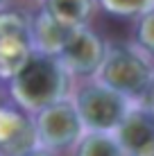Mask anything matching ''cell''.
Masks as SVG:
<instances>
[{"label": "cell", "mask_w": 154, "mask_h": 156, "mask_svg": "<svg viewBox=\"0 0 154 156\" xmlns=\"http://www.w3.org/2000/svg\"><path fill=\"white\" fill-rule=\"evenodd\" d=\"M68 77L70 75L57 57L34 55L9 79V95L20 111L36 115L39 111L66 100Z\"/></svg>", "instance_id": "obj_1"}, {"label": "cell", "mask_w": 154, "mask_h": 156, "mask_svg": "<svg viewBox=\"0 0 154 156\" xmlns=\"http://www.w3.org/2000/svg\"><path fill=\"white\" fill-rule=\"evenodd\" d=\"M98 84L129 98L145 95L152 86V68L138 52L125 45H109L104 61L95 75Z\"/></svg>", "instance_id": "obj_2"}, {"label": "cell", "mask_w": 154, "mask_h": 156, "mask_svg": "<svg viewBox=\"0 0 154 156\" xmlns=\"http://www.w3.org/2000/svg\"><path fill=\"white\" fill-rule=\"evenodd\" d=\"M75 106L84 129L91 133H116V129L123 125L127 113L131 111L129 100L125 95L98 82L79 90L75 98Z\"/></svg>", "instance_id": "obj_3"}, {"label": "cell", "mask_w": 154, "mask_h": 156, "mask_svg": "<svg viewBox=\"0 0 154 156\" xmlns=\"http://www.w3.org/2000/svg\"><path fill=\"white\" fill-rule=\"evenodd\" d=\"M34 127H36L39 147L52 149V152L77 145L86 131L82 125V118L77 113L75 100L68 98L39 111L34 115Z\"/></svg>", "instance_id": "obj_4"}, {"label": "cell", "mask_w": 154, "mask_h": 156, "mask_svg": "<svg viewBox=\"0 0 154 156\" xmlns=\"http://www.w3.org/2000/svg\"><path fill=\"white\" fill-rule=\"evenodd\" d=\"M34 55L32 18L20 12H0V77L12 79Z\"/></svg>", "instance_id": "obj_5"}, {"label": "cell", "mask_w": 154, "mask_h": 156, "mask_svg": "<svg viewBox=\"0 0 154 156\" xmlns=\"http://www.w3.org/2000/svg\"><path fill=\"white\" fill-rule=\"evenodd\" d=\"M107 48L109 45L102 41V36L95 34L86 25V27H79L70 34L66 48L57 59L61 61L68 75H93L95 77L104 61Z\"/></svg>", "instance_id": "obj_6"}, {"label": "cell", "mask_w": 154, "mask_h": 156, "mask_svg": "<svg viewBox=\"0 0 154 156\" xmlns=\"http://www.w3.org/2000/svg\"><path fill=\"white\" fill-rule=\"evenodd\" d=\"M34 147H39L34 120H30L18 106H0V154L23 156Z\"/></svg>", "instance_id": "obj_7"}, {"label": "cell", "mask_w": 154, "mask_h": 156, "mask_svg": "<svg viewBox=\"0 0 154 156\" xmlns=\"http://www.w3.org/2000/svg\"><path fill=\"white\" fill-rule=\"evenodd\" d=\"M116 138L127 156H154V115L131 109L116 129Z\"/></svg>", "instance_id": "obj_8"}, {"label": "cell", "mask_w": 154, "mask_h": 156, "mask_svg": "<svg viewBox=\"0 0 154 156\" xmlns=\"http://www.w3.org/2000/svg\"><path fill=\"white\" fill-rule=\"evenodd\" d=\"M73 32L61 27L59 23L48 16L41 9L36 16H32V43H34V52L43 57H59L61 50L66 48L68 39Z\"/></svg>", "instance_id": "obj_9"}, {"label": "cell", "mask_w": 154, "mask_h": 156, "mask_svg": "<svg viewBox=\"0 0 154 156\" xmlns=\"http://www.w3.org/2000/svg\"><path fill=\"white\" fill-rule=\"evenodd\" d=\"M41 9L61 27L75 32L86 27V20L93 12V0H43Z\"/></svg>", "instance_id": "obj_10"}, {"label": "cell", "mask_w": 154, "mask_h": 156, "mask_svg": "<svg viewBox=\"0 0 154 156\" xmlns=\"http://www.w3.org/2000/svg\"><path fill=\"white\" fill-rule=\"evenodd\" d=\"M75 156H127L116 133H91L86 131L77 143Z\"/></svg>", "instance_id": "obj_11"}, {"label": "cell", "mask_w": 154, "mask_h": 156, "mask_svg": "<svg viewBox=\"0 0 154 156\" xmlns=\"http://www.w3.org/2000/svg\"><path fill=\"white\" fill-rule=\"evenodd\" d=\"M98 5L116 18H141L143 14L154 9V0H98Z\"/></svg>", "instance_id": "obj_12"}, {"label": "cell", "mask_w": 154, "mask_h": 156, "mask_svg": "<svg viewBox=\"0 0 154 156\" xmlns=\"http://www.w3.org/2000/svg\"><path fill=\"white\" fill-rule=\"evenodd\" d=\"M136 41L143 50L154 55V9L143 14L136 23Z\"/></svg>", "instance_id": "obj_13"}, {"label": "cell", "mask_w": 154, "mask_h": 156, "mask_svg": "<svg viewBox=\"0 0 154 156\" xmlns=\"http://www.w3.org/2000/svg\"><path fill=\"white\" fill-rule=\"evenodd\" d=\"M23 156H57L52 149H45V147H34L32 152H27V154H23Z\"/></svg>", "instance_id": "obj_14"}, {"label": "cell", "mask_w": 154, "mask_h": 156, "mask_svg": "<svg viewBox=\"0 0 154 156\" xmlns=\"http://www.w3.org/2000/svg\"><path fill=\"white\" fill-rule=\"evenodd\" d=\"M0 2H2V0H0Z\"/></svg>", "instance_id": "obj_15"}]
</instances>
